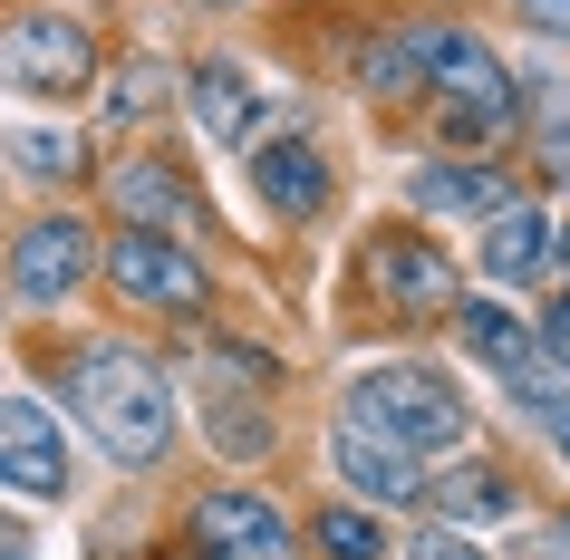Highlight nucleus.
<instances>
[{"mask_svg": "<svg viewBox=\"0 0 570 560\" xmlns=\"http://www.w3.org/2000/svg\"><path fill=\"white\" fill-rule=\"evenodd\" d=\"M68 406L117 464H155L175 444V386H165V367L146 348H88L68 367Z\"/></svg>", "mask_w": 570, "mask_h": 560, "instance_id": "nucleus-1", "label": "nucleus"}, {"mask_svg": "<svg viewBox=\"0 0 570 560\" xmlns=\"http://www.w3.org/2000/svg\"><path fill=\"white\" fill-rule=\"evenodd\" d=\"M348 425L377 444H396V454H445V444H464V396H454L435 367H377V377L348 386Z\"/></svg>", "mask_w": 570, "mask_h": 560, "instance_id": "nucleus-2", "label": "nucleus"}, {"mask_svg": "<svg viewBox=\"0 0 570 560\" xmlns=\"http://www.w3.org/2000/svg\"><path fill=\"white\" fill-rule=\"evenodd\" d=\"M416 59H425V88L445 97L454 136H503L512 126V78L493 68V49H483L474 30H425Z\"/></svg>", "mask_w": 570, "mask_h": 560, "instance_id": "nucleus-3", "label": "nucleus"}, {"mask_svg": "<svg viewBox=\"0 0 570 560\" xmlns=\"http://www.w3.org/2000/svg\"><path fill=\"white\" fill-rule=\"evenodd\" d=\"M97 271L117 281L136 310H175V320H194L213 299V281H204V262L184 252V242H165V233H146V223H126L117 242H97Z\"/></svg>", "mask_w": 570, "mask_h": 560, "instance_id": "nucleus-4", "label": "nucleus"}, {"mask_svg": "<svg viewBox=\"0 0 570 560\" xmlns=\"http://www.w3.org/2000/svg\"><path fill=\"white\" fill-rule=\"evenodd\" d=\"M97 78V39L59 10H30V20H10L0 30V88L20 97H78Z\"/></svg>", "mask_w": 570, "mask_h": 560, "instance_id": "nucleus-5", "label": "nucleus"}, {"mask_svg": "<svg viewBox=\"0 0 570 560\" xmlns=\"http://www.w3.org/2000/svg\"><path fill=\"white\" fill-rule=\"evenodd\" d=\"M88 271H97V233L78 223V213H39L30 233H20V252H10V291L39 299V310H59Z\"/></svg>", "mask_w": 570, "mask_h": 560, "instance_id": "nucleus-6", "label": "nucleus"}, {"mask_svg": "<svg viewBox=\"0 0 570 560\" xmlns=\"http://www.w3.org/2000/svg\"><path fill=\"white\" fill-rule=\"evenodd\" d=\"M0 483L30 493V502L68 493V435H59V415L39 406V396H0Z\"/></svg>", "mask_w": 570, "mask_h": 560, "instance_id": "nucleus-7", "label": "nucleus"}, {"mask_svg": "<svg viewBox=\"0 0 570 560\" xmlns=\"http://www.w3.org/2000/svg\"><path fill=\"white\" fill-rule=\"evenodd\" d=\"M194 551L204 560H291V522L271 512L262 493H204L194 502Z\"/></svg>", "mask_w": 570, "mask_h": 560, "instance_id": "nucleus-8", "label": "nucleus"}, {"mask_svg": "<svg viewBox=\"0 0 570 560\" xmlns=\"http://www.w3.org/2000/svg\"><path fill=\"white\" fill-rule=\"evenodd\" d=\"M367 271H377V291L396 299V310H454V262L445 252H425L416 233H377L367 242Z\"/></svg>", "mask_w": 570, "mask_h": 560, "instance_id": "nucleus-9", "label": "nucleus"}, {"mask_svg": "<svg viewBox=\"0 0 570 560\" xmlns=\"http://www.w3.org/2000/svg\"><path fill=\"white\" fill-rule=\"evenodd\" d=\"M330 464H338V483L358 502H416L425 493V473H416V454H396V444H377V435H358V425H338V444H330Z\"/></svg>", "mask_w": 570, "mask_h": 560, "instance_id": "nucleus-10", "label": "nucleus"}, {"mask_svg": "<svg viewBox=\"0 0 570 560\" xmlns=\"http://www.w3.org/2000/svg\"><path fill=\"white\" fill-rule=\"evenodd\" d=\"M483 281H503V291H522V281H541L551 271V213L541 204H503L493 223H483Z\"/></svg>", "mask_w": 570, "mask_h": 560, "instance_id": "nucleus-11", "label": "nucleus"}, {"mask_svg": "<svg viewBox=\"0 0 570 560\" xmlns=\"http://www.w3.org/2000/svg\"><path fill=\"white\" fill-rule=\"evenodd\" d=\"M252 175H262V204L271 213H320V204H330V165H320V146H301V136L262 146V155H252Z\"/></svg>", "mask_w": 570, "mask_h": 560, "instance_id": "nucleus-12", "label": "nucleus"}, {"mask_svg": "<svg viewBox=\"0 0 570 560\" xmlns=\"http://www.w3.org/2000/svg\"><path fill=\"white\" fill-rule=\"evenodd\" d=\"M107 194H117L126 223H146V233H165V223H184V213H194V194L175 184V165H146V155H136V165H117V175H107Z\"/></svg>", "mask_w": 570, "mask_h": 560, "instance_id": "nucleus-13", "label": "nucleus"}, {"mask_svg": "<svg viewBox=\"0 0 570 560\" xmlns=\"http://www.w3.org/2000/svg\"><path fill=\"white\" fill-rule=\"evenodd\" d=\"M454 328H464V348H474L483 367H503V377L532 367V328L512 320V310H493V299H454Z\"/></svg>", "mask_w": 570, "mask_h": 560, "instance_id": "nucleus-14", "label": "nucleus"}, {"mask_svg": "<svg viewBox=\"0 0 570 560\" xmlns=\"http://www.w3.org/2000/svg\"><path fill=\"white\" fill-rule=\"evenodd\" d=\"M416 204L425 213H483V223H493V213L512 204V184L493 175V165H435V175H416Z\"/></svg>", "mask_w": 570, "mask_h": 560, "instance_id": "nucleus-15", "label": "nucleus"}, {"mask_svg": "<svg viewBox=\"0 0 570 560\" xmlns=\"http://www.w3.org/2000/svg\"><path fill=\"white\" fill-rule=\"evenodd\" d=\"M194 117H204L213 146H242V136H252V117H262V97H252V78H242V68H204V78H194Z\"/></svg>", "mask_w": 570, "mask_h": 560, "instance_id": "nucleus-16", "label": "nucleus"}, {"mask_svg": "<svg viewBox=\"0 0 570 560\" xmlns=\"http://www.w3.org/2000/svg\"><path fill=\"white\" fill-rule=\"evenodd\" d=\"M330 560H387V541H377V512H320V531H309Z\"/></svg>", "mask_w": 570, "mask_h": 560, "instance_id": "nucleus-17", "label": "nucleus"}, {"mask_svg": "<svg viewBox=\"0 0 570 560\" xmlns=\"http://www.w3.org/2000/svg\"><path fill=\"white\" fill-rule=\"evenodd\" d=\"M367 88H377V97H425V59H416V39H387V49H367Z\"/></svg>", "mask_w": 570, "mask_h": 560, "instance_id": "nucleus-18", "label": "nucleus"}, {"mask_svg": "<svg viewBox=\"0 0 570 560\" xmlns=\"http://www.w3.org/2000/svg\"><path fill=\"white\" fill-rule=\"evenodd\" d=\"M522 406H532V425L570 454V377H532V367H522Z\"/></svg>", "mask_w": 570, "mask_h": 560, "instance_id": "nucleus-19", "label": "nucleus"}, {"mask_svg": "<svg viewBox=\"0 0 570 560\" xmlns=\"http://www.w3.org/2000/svg\"><path fill=\"white\" fill-rule=\"evenodd\" d=\"M10 165H30L39 184L78 175V136H10Z\"/></svg>", "mask_w": 570, "mask_h": 560, "instance_id": "nucleus-20", "label": "nucleus"}, {"mask_svg": "<svg viewBox=\"0 0 570 560\" xmlns=\"http://www.w3.org/2000/svg\"><path fill=\"white\" fill-rule=\"evenodd\" d=\"M435 493H445V512H512V483H503V473H445Z\"/></svg>", "mask_w": 570, "mask_h": 560, "instance_id": "nucleus-21", "label": "nucleus"}, {"mask_svg": "<svg viewBox=\"0 0 570 560\" xmlns=\"http://www.w3.org/2000/svg\"><path fill=\"white\" fill-rule=\"evenodd\" d=\"M165 88H175V78H165V68H126V78H117V117H155V107H165Z\"/></svg>", "mask_w": 570, "mask_h": 560, "instance_id": "nucleus-22", "label": "nucleus"}, {"mask_svg": "<svg viewBox=\"0 0 570 560\" xmlns=\"http://www.w3.org/2000/svg\"><path fill=\"white\" fill-rule=\"evenodd\" d=\"M416 560H483V551L464 541V531H425V541H416Z\"/></svg>", "mask_w": 570, "mask_h": 560, "instance_id": "nucleus-23", "label": "nucleus"}, {"mask_svg": "<svg viewBox=\"0 0 570 560\" xmlns=\"http://www.w3.org/2000/svg\"><path fill=\"white\" fill-rule=\"evenodd\" d=\"M541 348L570 367V299H551V320H541Z\"/></svg>", "mask_w": 570, "mask_h": 560, "instance_id": "nucleus-24", "label": "nucleus"}, {"mask_svg": "<svg viewBox=\"0 0 570 560\" xmlns=\"http://www.w3.org/2000/svg\"><path fill=\"white\" fill-rule=\"evenodd\" d=\"M541 165H551V175L570 184V126H541Z\"/></svg>", "mask_w": 570, "mask_h": 560, "instance_id": "nucleus-25", "label": "nucleus"}, {"mask_svg": "<svg viewBox=\"0 0 570 560\" xmlns=\"http://www.w3.org/2000/svg\"><path fill=\"white\" fill-rule=\"evenodd\" d=\"M532 20H541L551 39H570V0H532Z\"/></svg>", "mask_w": 570, "mask_h": 560, "instance_id": "nucleus-26", "label": "nucleus"}, {"mask_svg": "<svg viewBox=\"0 0 570 560\" xmlns=\"http://www.w3.org/2000/svg\"><path fill=\"white\" fill-rule=\"evenodd\" d=\"M0 560H30V541H20V531H10V522H0Z\"/></svg>", "mask_w": 570, "mask_h": 560, "instance_id": "nucleus-27", "label": "nucleus"}, {"mask_svg": "<svg viewBox=\"0 0 570 560\" xmlns=\"http://www.w3.org/2000/svg\"><path fill=\"white\" fill-rule=\"evenodd\" d=\"M551 262H570V233H551Z\"/></svg>", "mask_w": 570, "mask_h": 560, "instance_id": "nucleus-28", "label": "nucleus"}]
</instances>
